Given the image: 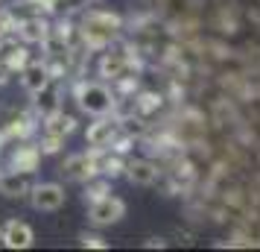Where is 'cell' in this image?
<instances>
[{
	"label": "cell",
	"instance_id": "ba28073f",
	"mask_svg": "<svg viewBox=\"0 0 260 252\" xmlns=\"http://www.w3.org/2000/svg\"><path fill=\"white\" fill-rule=\"evenodd\" d=\"M126 176L135 185H152L158 179V167H155L152 161H146V158H135V161L126 164Z\"/></svg>",
	"mask_w": 260,
	"mask_h": 252
},
{
	"label": "cell",
	"instance_id": "3957f363",
	"mask_svg": "<svg viewBox=\"0 0 260 252\" xmlns=\"http://www.w3.org/2000/svg\"><path fill=\"white\" fill-rule=\"evenodd\" d=\"M120 21L114 18V15L108 12H91L88 18H85V38L91 41V44H103V41H108V38L117 33Z\"/></svg>",
	"mask_w": 260,
	"mask_h": 252
},
{
	"label": "cell",
	"instance_id": "52a82bcc",
	"mask_svg": "<svg viewBox=\"0 0 260 252\" xmlns=\"http://www.w3.org/2000/svg\"><path fill=\"white\" fill-rule=\"evenodd\" d=\"M114 132H117V126H114L111 120H96V123H91V126H88V132H85V141H88L91 147H96V150H103V147L111 144Z\"/></svg>",
	"mask_w": 260,
	"mask_h": 252
},
{
	"label": "cell",
	"instance_id": "8992f818",
	"mask_svg": "<svg viewBox=\"0 0 260 252\" xmlns=\"http://www.w3.org/2000/svg\"><path fill=\"white\" fill-rule=\"evenodd\" d=\"M96 170H100V161H96L94 156L82 153V156L68 158V164H64V170H61V173H68L71 179H91Z\"/></svg>",
	"mask_w": 260,
	"mask_h": 252
},
{
	"label": "cell",
	"instance_id": "5b68a950",
	"mask_svg": "<svg viewBox=\"0 0 260 252\" xmlns=\"http://www.w3.org/2000/svg\"><path fill=\"white\" fill-rule=\"evenodd\" d=\"M32 240H36V235L24 220H9L3 229V243L9 249H26V246H32Z\"/></svg>",
	"mask_w": 260,
	"mask_h": 252
},
{
	"label": "cell",
	"instance_id": "2e32d148",
	"mask_svg": "<svg viewBox=\"0 0 260 252\" xmlns=\"http://www.w3.org/2000/svg\"><path fill=\"white\" fill-rule=\"evenodd\" d=\"M85 246H88V243H91V246H100V249H103V246H106V243H103V238H96V235H85Z\"/></svg>",
	"mask_w": 260,
	"mask_h": 252
},
{
	"label": "cell",
	"instance_id": "277c9868",
	"mask_svg": "<svg viewBox=\"0 0 260 252\" xmlns=\"http://www.w3.org/2000/svg\"><path fill=\"white\" fill-rule=\"evenodd\" d=\"M64 200H68V193L56 182L38 185L36 191H32V205H36L38 211H59L61 205H64Z\"/></svg>",
	"mask_w": 260,
	"mask_h": 252
},
{
	"label": "cell",
	"instance_id": "5bb4252c",
	"mask_svg": "<svg viewBox=\"0 0 260 252\" xmlns=\"http://www.w3.org/2000/svg\"><path fill=\"white\" fill-rule=\"evenodd\" d=\"M21 36L26 41H47V24L41 18H32V21H24L21 26Z\"/></svg>",
	"mask_w": 260,
	"mask_h": 252
},
{
	"label": "cell",
	"instance_id": "4fadbf2b",
	"mask_svg": "<svg viewBox=\"0 0 260 252\" xmlns=\"http://www.w3.org/2000/svg\"><path fill=\"white\" fill-rule=\"evenodd\" d=\"M126 65H129V59L126 56H120V53H108L106 59H103V73L106 76H111V79H120V76H126Z\"/></svg>",
	"mask_w": 260,
	"mask_h": 252
},
{
	"label": "cell",
	"instance_id": "9c48e42d",
	"mask_svg": "<svg viewBox=\"0 0 260 252\" xmlns=\"http://www.w3.org/2000/svg\"><path fill=\"white\" fill-rule=\"evenodd\" d=\"M29 191V173L26 170H12L0 179V193L3 197H24Z\"/></svg>",
	"mask_w": 260,
	"mask_h": 252
},
{
	"label": "cell",
	"instance_id": "30bf717a",
	"mask_svg": "<svg viewBox=\"0 0 260 252\" xmlns=\"http://www.w3.org/2000/svg\"><path fill=\"white\" fill-rule=\"evenodd\" d=\"M21 82H24L26 91L38 94L41 88H47V85H50V71L44 68V65L32 62V65H26V68H24V76H21Z\"/></svg>",
	"mask_w": 260,
	"mask_h": 252
},
{
	"label": "cell",
	"instance_id": "6da1fadb",
	"mask_svg": "<svg viewBox=\"0 0 260 252\" xmlns=\"http://www.w3.org/2000/svg\"><path fill=\"white\" fill-rule=\"evenodd\" d=\"M123 217H126V203L120 197H100L88 208V220L94 226H111V223H120Z\"/></svg>",
	"mask_w": 260,
	"mask_h": 252
},
{
	"label": "cell",
	"instance_id": "7a4b0ae2",
	"mask_svg": "<svg viewBox=\"0 0 260 252\" xmlns=\"http://www.w3.org/2000/svg\"><path fill=\"white\" fill-rule=\"evenodd\" d=\"M114 106V97L108 91L106 85H96V82H88L79 88V108L88 111V115H106L111 111Z\"/></svg>",
	"mask_w": 260,
	"mask_h": 252
},
{
	"label": "cell",
	"instance_id": "7c38bea8",
	"mask_svg": "<svg viewBox=\"0 0 260 252\" xmlns=\"http://www.w3.org/2000/svg\"><path fill=\"white\" fill-rule=\"evenodd\" d=\"M38 161H41V150H36V147H21L12 158L15 170H26V173H32L38 167Z\"/></svg>",
	"mask_w": 260,
	"mask_h": 252
},
{
	"label": "cell",
	"instance_id": "9a60e30c",
	"mask_svg": "<svg viewBox=\"0 0 260 252\" xmlns=\"http://www.w3.org/2000/svg\"><path fill=\"white\" fill-rule=\"evenodd\" d=\"M106 191H108V182L106 179H103V182H91V179H88L85 200H100V197H106Z\"/></svg>",
	"mask_w": 260,
	"mask_h": 252
},
{
	"label": "cell",
	"instance_id": "e0dca14e",
	"mask_svg": "<svg viewBox=\"0 0 260 252\" xmlns=\"http://www.w3.org/2000/svg\"><path fill=\"white\" fill-rule=\"evenodd\" d=\"M0 240H3V235H0Z\"/></svg>",
	"mask_w": 260,
	"mask_h": 252
},
{
	"label": "cell",
	"instance_id": "8fae6325",
	"mask_svg": "<svg viewBox=\"0 0 260 252\" xmlns=\"http://www.w3.org/2000/svg\"><path fill=\"white\" fill-rule=\"evenodd\" d=\"M73 123H76V120H73L71 115H61L59 108H56V111H50L47 123H44V132H47V135H59V138H64L68 132H73Z\"/></svg>",
	"mask_w": 260,
	"mask_h": 252
}]
</instances>
